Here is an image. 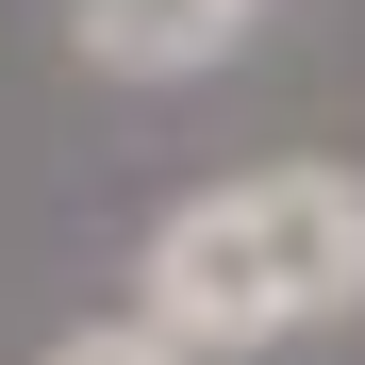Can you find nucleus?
<instances>
[{
	"mask_svg": "<svg viewBox=\"0 0 365 365\" xmlns=\"http://www.w3.org/2000/svg\"><path fill=\"white\" fill-rule=\"evenodd\" d=\"M34 365H182V349H166L150 316H83V332H50Z\"/></svg>",
	"mask_w": 365,
	"mask_h": 365,
	"instance_id": "3",
	"label": "nucleus"
},
{
	"mask_svg": "<svg viewBox=\"0 0 365 365\" xmlns=\"http://www.w3.org/2000/svg\"><path fill=\"white\" fill-rule=\"evenodd\" d=\"M250 17L266 0H67L83 67H116V83H200V67L250 50Z\"/></svg>",
	"mask_w": 365,
	"mask_h": 365,
	"instance_id": "2",
	"label": "nucleus"
},
{
	"mask_svg": "<svg viewBox=\"0 0 365 365\" xmlns=\"http://www.w3.org/2000/svg\"><path fill=\"white\" fill-rule=\"evenodd\" d=\"M133 316L182 365H250L282 332L365 316V166H250L150 216L133 250Z\"/></svg>",
	"mask_w": 365,
	"mask_h": 365,
	"instance_id": "1",
	"label": "nucleus"
}]
</instances>
